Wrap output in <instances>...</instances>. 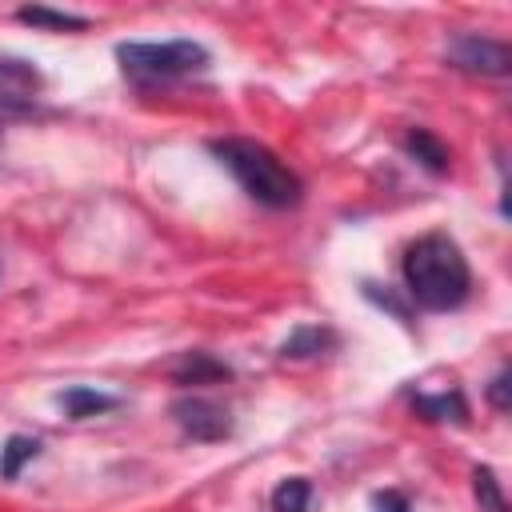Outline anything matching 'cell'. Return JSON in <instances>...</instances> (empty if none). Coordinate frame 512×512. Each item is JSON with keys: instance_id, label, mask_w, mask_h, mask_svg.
Segmentation results:
<instances>
[{"instance_id": "10", "label": "cell", "mask_w": 512, "mask_h": 512, "mask_svg": "<svg viewBox=\"0 0 512 512\" xmlns=\"http://www.w3.org/2000/svg\"><path fill=\"white\" fill-rule=\"evenodd\" d=\"M60 408L68 420H88L96 412H112L116 408V396L112 392H100V388H88V384H72L60 392Z\"/></svg>"}, {"instance_id": "12", "label": "cell", "mask_w": 512, "mask_h": 512, "mask_svg": "<svg viewBox=\"0 0 512 512\" xmlns=\"http://www.w3.org/2000/svg\"><path fill=\"white\" fill-rule=\"evenodd\" d=\"M40 456V440L36 436H8L4 448H0V476L4 480H16L24 472V464H32Z\"/></svg>"}, {"instance_id": "6", "label": "cell", "mask_w": 512, "mask_h": 512, "mask_svg": "<svg viewBox=\"0 0 512 512\" xmlns=\"http://www.w3.org/2000/svg\"><path fill=\"white\" fill-rule=\"evenodd\" d=\"M44 88V76L32 60L0 56V112H24Z\"/></svg>"}, {"instance_id": "14", "label": "cell", "mask_w": 512, "mask_h": 512, "mask_svg": "<svg viewBox=\"0 0 512 512\" xmlns=\"http://www.w3.org/2000/svg\"><path fill=\"white\" fill-rule=\"evenodd\" d=\"M472 492H476L480 512H508L504 488H500V480H496V472H492L488 464H476V468H472Z\"/></svg>"}, {"instance_id": "11", "label": "cell", "mask_w": 512, "mask_h": 512, "mask_svg": "<svg viewBox=\"0 0 512 512\" xmlns=\"http://www.w3.org/2000/svg\"><path fill=\"white\" fill-rule=\"evenodd\" d=\"M412 408L424 420H456V424L468 420V404H464V396L456 388L452 392H440V396H412Z\"/></svg>"}, {"instance_id": "18", "label": "cell", "mask_w": 512, "mask_h": 512, "mask_svg": "<svg viewBox=\"0 0 512 512\" xmlns=\"http://www.w3.org/2000/svg\"><path fill=\"white\" fill-rule=\"evenodd\" d=\"M376 512H412V504H408L404 492L384 488V492H376Z\"/></svg>"}, {"instance_id": "13", "label": "cell", "mask_w": 512, "mask_h": 512, "mask_svg": "<svg viewBox=\"0 0 512 512\" xmlns=\"http://www.w3.org/2000/svg\"><path fill=\"white\" fill-rule=\"evenodd\" d=\"M312 508V480L288 476L272 488V512H308Z\"/></svg>"}, {"instance_id": "2", "label": "cell", "mask_w": 512, "mask_h": 512, "mask_svg": "<svg viewBox=\"0 0 512 512\" xmlns=\"http://www.w3.org/2000/svg\"><path fill=\"white\" fill-rule=\"evenodd\" d=\"M212 152L256 204L284 212V208H296L304 200L300 176L272 148H264L256 140H244V136H224V140H212Z\"/></svg>"}, {"instance_id": "15", "label": "cell", "mask_w": 512, "mask_h": 512, "mask_svg": "<svg viewBox=\"0 0 512 512\" xmlns=\"http://www.w3.org/2000/svg\"><path fill=\"white\" fill-rule=\"evenodd\" d=\"M20 24H32V28H88L84 16H72V12H56V8H44V4H32V8H20L16 12Z\"/></svg>"}, {"instance_id": "4", "label": "cell", "mask_w": 512, "mask_h": 512, "mask_svg": "<svg viewBox=\"0 0 512 512\" xmlns=\"http://www.w3.org/2000/svg\"><path fill=\"white\" fill-rule=\"evenodd\" d=\"M444 60L460 72H476V76H504L512 68V48L504 40L480 36V32H460L448 40Z\"/></svg>"}, {"instance_id": "1", "label": "cell", "mask_w": 512, "mask_h": 512, "mask_svg": "<svg viewBox=\"0 0 512 512\" xmlns=\"http://www.w3.org/2000/svg\"><path fill=\"white\" fill-rule=\"evenodd\" d=\"M404 292L428 312H452L472 292V268L460 244L444 232H428L404 252Z\"/></svg>"}, {"instance_id": "8", "label": "cell", "mask_w": 512, "mask_h": 512, "mask_svg": "<svg viewBox=\"0 0 512 512\" xmlns=\"http://www.w3.org/2000/svg\"><path fill=\"white\" fill-rule=\"evenodd\" d=\"M404 148H408V156H412L420 168H428L432 176H444V172L452 168L448 144H444L436 132H428V128H412V132L404 136Z\"/></svg>"}, {"instance_id": "5", "label": "cell", "mask_w": 512, "mask_h": 512, "mask_svg": "<svg viewBox=\"0 0 512 512\" xmlns=\"http://www.w3.org/2000/svg\"><path fill=\"white\" fill-rule=\"evenodd\" d=\"M172 420L180 424L184 436H192L200 444H216V440L232 436L228 408L208 400V396H180V400H172Z\"/></svg>"}, {"instance_id": "9", "label": "cell", "mask_w": 512, "mask_h": 512, "mask_svg": "<svg viewBox=\"0 0 512 512\" xmlns=\"http://www.w3.org/2000/svg\"><path fill=\"white\" fill-rule=\"evenodd\" d=\"M232 368L224 360H216L212 352H184L172 364V380L176 384H212V380H228Z\"/></svg>"}, {"instance_id": "17", "label": "cell", "mask_w": 512, "mask_h": 512, "mask_svg": "<svg viewBox=\"0 0 512 512\" xmlns=\"http://www.w3.org/2000/svg\"><path fill=\"white\" fill-rule=\"evenodd\" d=\"M508 388H512V384H508V372H496L492 384H488V400H492L496 412H508V404H512V400H508Z\"/></svg>"}, {"instance_id": "16", "label": "cell", "mask_w": 512, "mask_h": 512, "mask_svg": "<svg viewBox=\"0 0 512 512\" xmlns=\"http://www.w3.org/2000/svg\"><path fill=\"white\" fill-rule=\"evenodd\" d=\"M364 296H368V300H372L376 308H388V312H392L396 320H404V324H408L412 308H408V304H404V300H400V296H396V292H392L388 284L380 288V284H372V280H368V284H364Z\"/></svg>"}, {"instance_id": "7", "label": "cell", "mask_w": 512, "mask_h": 512, "mask_svg": "<svg viewBox=\"0 0 512 512\" xmlns=\"http://www.w3.org/2000/svg\"><path fill=\"white\" fill-rule=\"evenodd\" d=\"M336 344H340V340H336L332 328H324V324H300V328H292L288 340L280 344V356H284V360H312V356H320V352H332Z\"/></svg>"}, {"instance_id": "3", "label": "cell", "mask_w": 512, "mask_h": 512, "mask_svg": "<svg viewBox=\"0 0 512 512\" xmlns=\"http://www.w3.org/2000/svg\"><path fill=\"white\" fill-rule=\"evenodd\" d=\"M116 60H120L124 76L136 84H168V80H184L192 72H204L208 48L196 40H164V44L128 40V44H116Z\"/></svg>"}]
</instances>
